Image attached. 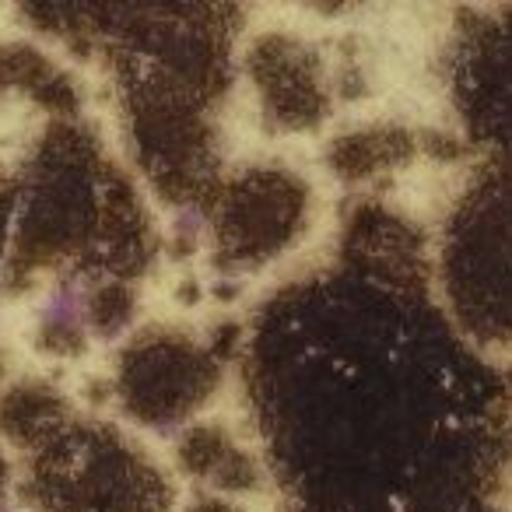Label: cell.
Returning <instances> with one entry per match:
<instances>
[{"mask_svg":"<svg viewBox=\"0 0 512 512\" xmlns=\"http://www.w3.org/2000/svg\"><path fill=\"white\" fill-rule=\"evenodd\" d=\"M39 320L46 330H57V334H78L88 320V288L78 278L57 281L39 306Z\"/></svg>","mask_w":512,"mask_h":512,"instance_id":"obj_1","label":"cell"},{"mask_svg":"<svg viewBox=\"0 0 512 512\" xmlns=\"http://www.w3.org/2000/svg\"><path fill=\"white\" fill-rule=\"evenodd\" d=\"M204 228H207V218L197 204H179L176 211H172V232H176V239L197 242L200 235H204Z\"/></svg>","mask_w":512,"mask_h":512,"instance_id":"obj_2","label":"cell"}]
</instances>
